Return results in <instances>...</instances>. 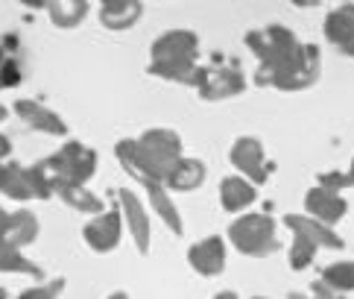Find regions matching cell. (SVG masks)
Here are the masks:
<instances>
[{
  "mask_svg": "<svg viewBox=\"0 0 354 299\" xmlns=\"http://www.w3.org/2000/svg\"><path fill=\"white\" fill-rule=\"evenodd\" d=\"M243 42L261 62L255 71V85H261V89L305 91L319 80V47L301 42L293 30L272 24L263 30H249Z\"/></svg>",
  "mask_w": 354,
  "mask_h": 299,
  "instance_id": "6da1fadb",
  "label": "cell"
},
{
  "mask_svg": "<svg viewBox=\"0 0 354 299\" xmlns=\"http://www.w3.org/2000/svg\"><path fill=\"white\" fill-rule=\"evenodd\" d=\"M115 153L120 158L123 170L132 179H167L170 170L179 165L182 158V138L173 129H147L141 138H123L118 141Z\"/></svg>",
  "mask_w": 354,
  "mask_h": 299,
  "instance_id": "7a4b0ae2",
  "label": "cell"
},
{
  "mask_svg": "<svg viewBox=\"0 0 354 299\" xmlns=\"http://www.w3.org/2000/svg\"><path fill=\"white\" fill-rule=\"evenodd\" d=\"M284 226L293 232V246H290V267L305 270L313 264L319 249H343V238L325 223L313 220L308 215H284Z\"/></svg>",
  "mask_w": 354,
  "mask_h": 299,
  "instance_id": "3957f363",
  "label": "cell"
},
{
  "mask_svg": "<svg viewBox=\"0 0 354 299\" xmlns=\"http://www.w3.org/2000/svg\"><path fill=\"white\" fill-rule=\"evenodd\" d=\"M229 241L237 253L252 258H267L278 246V226L270 215H243L229 226Z\"/></svg>",
  "mask_w": 354,
  "mask_h": 299,
  "instance_id": "277c9868",
  "label": "cell"
},
{
  "mask_svg": "<svg viewBox=\"0 0 354 299\" xmlns=\"http://www.w3.org/2000/svg\"><path fill=\"white\" fill-rule=\"evenodd\" d=\"M194 89L208 103H220V100H232L237 94H243L246 77L234 65H199Z\"/></svg>",
  "mask_w": 354,
  "mask_h": 299,
  "instance_id": "5b68a950",
  "label": "cell"
},
{
  "mask_svg": "<svg viewBox=\"0 0 354 299\" xmlns=\"http://www.w3.org/2000/svg\"><path fill=\"white\" fill-rule=\"evenodd\" d=\"M44 161L53 173H59V176H65L71 182H80V185H85L97 170V153L80 141H65L62 150H56V153Z\"/></svg>",
  "mask_w": 354,
  "mask_h": 299,
  "instance_id": "8992f818",
  "label": "cell"
},
{
  "mask_svg": "<svg viewBox=\"0 0 354 299\" xmlns=\"http://www.w3.org/2000/svg\"><path fill=\"white\" fill-rule=\"evenodd\" d=\"M229 161L252 185H263L270 179V173H275V165L263 156V147L258 138H237L229 150Z\"/></svg>",
  "mask_w": 354,
  "mask_h": 299,
  "instance_id": "52a82bcc",
  "label": "cell"
},
{
  "mask_svg": "<svg viewBox=\"0 0 354 299\" xmlns=\"http://www.w3.org/2000/svg\"><path fill=\"white\" fill-rule=\"evenodd\" d=\"M199 35L194 30H167L149 47V62H196Z\"/></svg>",
  "mask_w": 354,
  "mask_h": 299,
  "instance_id": "ba28073f",
  "label": "cell"
},
{
  "mask_svg": "<svg viewBox=\"0 0 354 299\" xmlns=\"http://www.w3.org/2000/svg\"><path fill=\"white\" fill-rule=\"evenodd\" d=\"M120 235H123L120 208H106L103 215H97L91 223H85V229H82V238L94 253H111V249H118Z\"/></svg>",
  "mask_w": 354,
  "mask_h": 299,
  "instance_id": "9c48e42d",
  "label": "cell"
},
{
  "mask_svg": "<svg viewBox=\"0 0 354 299\" xmlns=\"http://www.w3.org/2000/svg\"><path fill=\"white\" fill-rule=\"evenodd\" d=\"M44 167H47V161H44ZM47 173H50V188H53V194L62 197V203L71 206L73 211H82V215H94V217L106 211V203H103V199H100L97 194L88 191L85 185L59 176V173H53L50 167H47Z\"/></svg>",
  "mask_w": 354,
  "mask_h": 299,
  "instance_id": "30bf717a",
  "label": "cell"
},
{
  "mask_svg": "<svg viewBox=\"0 0 354 299\" xmlns=\"http://www.w3.org/2000/svg\"><path fill=\"white\" fill-rule=\"evenodd\" d=\"M305 208H308V217L325 223V226H337L339 220L346 217L348 203L343 199V194L337 191H328L322 185H313V188L305 194Z\"/></svg>",
  "mask_w": 354,
  "mask_h": 299,
  "instance_id": "8fae6325",
  "label": "cell"
},
{
  "mask_svg": "<svg viewBox=\"0 0 354 299\" xmlns=\"http://www.w3.org/2000/svg\"><path fill=\"white\" fill-rule=\"evenodd\" d=\"M118 203H120V215H123L126 229L132 232V241L138 246V253H149V235H153V229H149V215L141 206V199H138L129 188H120Z\"/></svg>",
  "mask_w": 354,
  "mask_h": 299,
  "instance_id": "7c38bea8",
  "label": "cell"
},
{
  "mask_svg": "<svg viewBox=\"0 0 354 299\" xmlns=\"http://www.w3.org/2000/svg\"><path fill=\"white\" fill-rule=\"evenodd\" d=\"M325 39L339 53L354 59V3H339L325 15Z\"/></svg>",
  "mask_w": 354,
  "mask_h": 299,
  "instance_id": "4fadbf2b",
  "label": "cell"
},
{
  "mask_svg": "<svg viewBox=\"0 0 354 299\" xmlns=\"http://www.w3.org/2000/svg\"><path fill=\"white\" fill-rule=\"evenodd\" d=\"M187 264H191L199 276H220L225 270V241L220 235L196 241L191 249H187Z\"/></svg>",
  "mask_w": 354,
  "mask_h": 299,
  "instance_id": "5bb4252c",
  "label": "cell"
},
{
  "mask_svg": "<svg viewBox=\"0 0 354 299\" xmlns=\"http://www.w3.org/2000/svg\"><path fill=\"white\" fill-rule=\"evenodd\" d=\"M15 115L27 123L30 129H39L44 135H68V123L62 120L53 109H47L44 103H39V100H18L15 103Z\"/></svg>",
  "mask_w": 354,
  "mask_h": 299,
  "instance_id": "9a60e30c",
  "label": "cell"
},
{
  "mask_svg": "<svg viewBox=\"0 0 354 299\" xmlns=\"http://www.w3.org/2000/svg\"><path fill=\"white\" fill-rule=\"evenodd\" d=\"M21 80H24L21 39L12 33H0V91L15 89Z\"/></svg>",
  "mask_w": 354,
  "mask_h": 299,
  "instance_id": "2e32d148",
  "label": "cell"
},
{
  "mask_svg": "<svg viewBox=\"0 0 354 299\" xmlns=\"http://www.w3.org/2000/svg\"><path fill=\"white\" fill-rule=\"evenodd\" d=\"M144 15L141 0H106L100 3V24L106 30H129Z\"/></svg>",
  "mask_w": 354,
  "mask_h": 299,
  "instance_id": "e0dca14e",
  "label": "cell"
},
{
  "mask_svg": "<svg viewBox=\"0 0 354 299\" xmlns=\"http://www.w3.org/2000/svg\"><path fill=\"white\" fill-rule=\"evenodd\" d=\"M147 188V194H149V206L156 208V215L167 223V229L170 232H176V235H182V229H185V223H182V215H179V208L173 206V199H170V194H167V188H164V182L161 179H138Z\"/></svg>",
  "mask_w": 354,
  "mask_h": 299,
  "instance_id": "ac0fdd59",
  "label": "cell"
},
{
  "mask_svg": "<svg viewBox=\"0 0 354 299\" xmlns=\"http://www.w3.org/2000/svg\"><path fill=\"white\" fill-rule=\"evenodd\" d=\"M205 165H202L199 158H179V165H176L173 170H170V176L164 179V188L167 191H179V194H185V191H196L202 182H205Z\"/></svg>",
  "mask_w": 354,
  "mask_h": 299,
  "instance_id": "d6986e66",
  "label": "cell"
},
{
  "mask_svg": "<svg viewBox=\"0 0 354 299\" xmlns=\"http://www.w3.org/2000/svg\"><path fill=\"white\" fill-rule=\"evenodd\" d=\"M255 185L243 176H225L220 182V206L223 211H243L246 206L255 203Z\"/></svg>",
  "mask_w": 354,
  "mask_h": 299,
  "instance_id": "ffe728a7",
  "label": "cell"
},
{
  "mask_svg": "<svg viewBox=\"0 0 354 299\" xmlns=\"http://www.w3.org/2000/svg\"><path fill=\"white\" fill-rule=\"evenodd\" d=\"M0 194L9 199H18V203L32 199L30 182H27V167L18 165V161H0Z\"/></svg>",
  "mask_w": 354,
  "mask_h": 299,
  "instance_id": "44dd1931",
  "label": "cell"
},
{
  "mask_svg": "<svg viewBox=\"0 0 354 299\" xmlns=\"http://www.w3.org/2000/svg\"><path fill=\"white\" fill-rule=\"evenodd\" d=\"M39 232H41L39 217H35L32 211L21 208V211H15V215H9V226H6L3 238H6L12 246L21 249V246H30L35 238H39Z\"/></svg>",
  "mask_w": 354,
  "mask_h": 299,
  "instance_id": "7402d4cb",
  "label": "cell"
},
{
  "mask_svg": "<svg viewBox=\"0 0 354 299\" xmlns=\"http://www.w3.org/2000/svg\"><path fill=\"white\" fill-rule=\"evenodd\" d=\"M0 273H15V276H32V279L44 276V270L32 264L30 258H24L21 249L12 246L6 238H0Z\"/></svg>",
  "mask_w": 354,
  "mask_h": 299,
  "instance_id": "603a6c76",
  "label": "cell"
},
{
  "mask_svg": "<svg viewBox=\"0 0 354 299\" xmlns=\"http://www.w3.org/2000/svg\"><path fill=\"white\" fill-rule=\"evenodd\" d=\"M147 73H149V77L170 80V82L196 85L199 62H149V65H147Z\"/></svg>",
  "mask_w": 354,
  "mask_h": 299,
  "instance_id": "cb8c5ba5",
  "label": "cell"
},
{
  "mask_svg": "<svg viewBox=\"0 0 354 299\" xmlns=\"http://www.w3.org/2000/svg\"><path fill=\"white\" fill-rule=\"evenodd\" d=\"M47 15L53 27L71 30L82 24V18L88 15V3L85 0H53V3H47Z\"/></svg>",
  "mask_w": 354,
  "mask_h": 299,
  "instance_id": "d4e9b609",
  "label": "cell"
},
{
  "mask_svg": "<svg viewBox=\"0 0 354 299\" xmlns=\"http://www.w3.org/2000/svg\"><path fill=\"white\" fill-rule=\"evenodd\" d=\"M322 284H328L337 293L354 291V261H337V264H328L322 270Z\"/></svg>",
  "mask_w": 354,
  "mask_h": 299,
  "instance_id": "484cf974",
  "label": "cell"
},
{
  "mask_svg": "<svg viewBox=\"0 0 354 299\" xmlns=\"http://www.w3.org/2000/svg\"><path fill=\"white\" fill-rule=\"evenodd\" d=\"M27 182H30L32 199H50V197H53V188H50V173L44 167V161L27 167Z\"/></svg>",
  "mask_w": 354,
  "mask_h": 299,
  "instance_id": "4316f807",
  "label": "cell"
},
{
  "mask_svg": "<svg viewBox=\"0 0 354 299\" xmlns=\"http://www.w3.org/2000/svg\"><path fill=\"white\" fill-rule=\"evenodd\" d=\"M62 291H65V279H53V282L39 284V288L24 291L18 299H62Z\"/></svg>",
  "mask_w": 354,
  "mask_h": 299,
  "instance_id": "83f0119b",
  "label": "cell"
},
{
  "mask_svg": "<svg viewBox=\"0 0 354 299\" xmlns=\"http://www.w3.org/2000/svg\"><path fill=\"white\" fill-rule=\"evenodd\" d=\"M316 182L322 185V188H328V191H343V188H351V182H348V173H343V170H328V173H319L316 176Z\"/></svg>",
  "mask_w": 354,
  "mask_h": 299,
  "instance_id": "f1b7e54d",
  "label": "cell"
},
{
  "mask_svg": "<svg viewBox=\"0 0 354 299\" xmlns=\"http://www.w3.org/2000/svg\"><path fill=\"white\" fill-rule=\"evenodd\" d=\"M310 299H343V293L331 291V288H328V284H322V282H313V284H310Z\"/></svg>",
  "mask_w": 354,
  "mask_h": 299,
  "instance_id": "f546056e",
  "label": "cell"
},
{
  "mask_svg": "<svg viewBox=\"0 0 354 299\" xmlns=\"http://www.w3.org/2000/svg\"><path fill=\"white\" fill-rule=\"evenodd\" d=\"M9 153H12V141L6 138L3 132H0V161H3V158H9Z\"/></svg>",
  "mask_w": 354,
  "mask_h": 299,
  "instance_id": "4dcf8cb0",
  "label": "cell"
},
{
  "mask_svg": "<svg viewBox=\"0 0 354 299\" xmlns=\"http://www.w3.org/2000/svg\"><path fill=\"white\" fill-rule=\"evenodd\" d=\"M6 226H9V215H6L3 208H0V238L6 235Z\"/></svg>",
  "mask_w": 354,
  "mask_h": 299,
  "instance_id": "1f68e13d",
  "label": "cell"
},
{
  "mask_svg": "<svg viewBox=\"0 0 354 299\" xmlns=\"http://www.w3.org/2000/svg\"><path fill=\"white\" fill-rule=\"evenodd\" d=\"M214 299H237V293H234V291H220Z\"/></svg>",
  "mask_w": 354,
  "mask_h": 299,
  "instance_id": "d6a6232c",
  "label": "cell"
},
{
  "mask_svg": "<svg viewBox=\"0 0 354 299\" xmlns=\"http://www.w3.org/2000/svg\"><path fill=\"white\" fill-rule=\"evenodd\" d=\"M106 299H129V293H126V291H115V293H109Z\"/></svg>",
  "mask_w": 354,
  "mask_h": 299,
  "instance_id": "836d02e7",
  "label": "cell"
},
{
  "mask_svg": "<svg viewBox=\"0 0 354 299\" xmlns=\"http://www.w3.org/2000/svg\"><path fill=\"white\" fill-rule=\"evenodd\" d=\"M287 299H310V296H305V293H299V291H290V293H287Z\"/></svg>",
  "mask_w": 354,
  "mask_h": 299,
  "instance_id": "e575fe53",
  "label": "cell"
},
{
  "mask_svg": "<svg viewBox=\"0 0 354 299\" xmlns=\"http://www.w3.org/2000/svg\"><path fill=\"white\" fill-rule=\"evenodd\" d=\"M348 182H351V188H354V158H351V167H348Z\"/></svg>",
  "mask_w": 354,
  "mask_h": 299,
  "instance_id": "d590c367",
  "label": "cell"
},
{
  "mask_svg": "<svg viewBox=\"0 0 354 299\" xmlns=\"http://www.w3.org/2000/svg\"><path fill=\"white\" fill-rule=\"evenodd\" d=\"M9 118V111H6V106H0V123H3Z\"/></svg>",
  "mask_w": 354,
  "mask_h": 299,
  "instance_id": "8d00e7d4",
  "label": "cell"
},
{
  "mask_svg": "<svg viewBox=\"0 0 354 299\" xmlns=\"http://www.w3.org/2000/svg\"><path fill=\"white\" fill-rule=\"evenodd\" d=\"M0 299H6V291L3 288H0Z\"/></svg>",
  "mask_w": 354,
  "mask_h": 299,
  "instance_id": "74e56055",
  "label": "cell"
},
{
  "mask_svg": "<svg viewBox=\"0 0 354 299\" xmlns=\"http://www.w3.org/2000/svg\"><path fill=\"white\" fill-rule=\"evenodd\" d=\"M258 299H263V296H258Z\"/></svg>",
  "mask_w": 354,
  "mask_h": 299,
  "instance_id": "f35d334b",
  "label": "cell"
}]
</instances>
